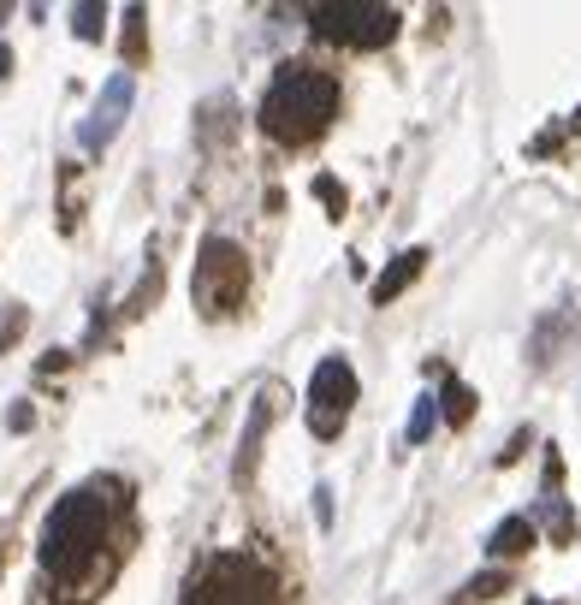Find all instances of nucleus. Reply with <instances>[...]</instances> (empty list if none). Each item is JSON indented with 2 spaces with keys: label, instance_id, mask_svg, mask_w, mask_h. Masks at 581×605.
Instances as JSON below:
<instances>
[{
  "label": "nucleus",
  "instance_id": "obj_18",
  "mask_svg": "<svg viewBox=\"0 0 581 605\" xmlns=\"http://www.w3.org/2000/svg\"><path fill=\"white\" fill-rule=\"evenodd\" d=\"M19 326H24V309H7V315H0V344L19 339Z\"/></svg>",
  "mask_w": 581,
  "mask_h": 605
},
{
  "label": "nucleus",
  "instance_id": "obj_3",
  "mask_svg": "<svg viewBox=\"0 0 581 605\" xmlns=\"http://www.w3.org/2000/svg\"><path fill=\"white\" fill-rule=\"evenodd\" d=\"M273 576L262 564L249 558V552H220L208 558V569L191 582V599L184 605H273Z\"/></svg>",
  "mask_w": 581,
  "mask_h": 605
},
{
  "label": "nucleus",
  "instance_id": "obj_19",
  "mask_svg": "<svg viewBox=\"0 0 581 605\" xmlns=\"http://www.w3.org/2000/svg\"><path fill=\"white\" fill-rule=\"evenodd\" d=\"M528 445H534V434H528V427H522V434H517V440H510L504 452H499V463H517V457L528 452Z\"/></svg>",
  "mask_w": 581,
  "mask_h": 605
},
{
  "label": "nucleus",
  "instance_id": "obj_20",
  "mask_svg": "<svg viewBox=\"0 0 581 605\" xmlns=\"http://www.w3.org/2000/svg\"><path fill=\"white\" fill-rule=\"evenodd\" d=\"M30 422H37V416H30V404H12V416H7V427H12V434H24Z\"/></svg>",
  "mask_w": 581,
  "mask_h": 605
},
{
  "label": "nucleus",
  "instance_id": "obj_2",
  "mask_svg": "<svg viewBox=\"0 0 581 605\" xmlns=\"http://www.w3.org/2000/svg\"><path fill=\"white\" fill-rule=\"evenodd\" d=\"M101 541H108V498L95 487H78L48 511L37 558L54 582H78L83 569H90V558L101 552Z\"/></svg>",
  "mask_w": 581,
  "mask_h": 605
},
{
  "label": "nucleus",
  "instance_id": "obj_8",
  "mask_svg": "<svg viewBox=\"0 0 581 605\" xmlns=\"http://www.w3.org/2000/svg\"><path fill=\"white\" fill-rule=\"evenodd\" d=\"M267 427H273V392H262V397L249 404V427H244V440H237V481L255 475V457H262Z\"/></svg>",
  "mask_w": 581,
  "mask_h": 605
},
{
  "label": "nucleus",
  "instance_id": "obj_12",
  "mask_svg": "<svg viewBox=\"0 0 581 605\" xmlns=\"http://www.w3.org/2000/svg\"><path fill=\"white\" fill-rule=\"evenodd\" d=\"M72 30H78L83 42H101V30H108V7H95V0L72 7Z\"/></svg>",
  "mask_w": 581,
  "mask_h": 605
},
{
  "label": "nucleus",
  "instance_id": "obj_13",
  "mask_svg": "<svg viewBox=\"0 0 581 605\" xmlns=\"http://www.w3.org/2000/svg\"><path fill=\"white\" fill-rule=\"evenodd\" d=\"M434 422H439V404H434V397H421L416 416H409V445H421L427 434H434Z\"/></svg>",
  "mask_w": 581,
  "mask_h": 605
},
{
  "label": "nucleus",
  "instance_id": "obj_14",
  "mask_svg": "<svg viewBox=\"0 0 581 605\" xmlns=\"http://www.w3.org/2000/svg\"><path fill=\"white\" fill-rule=\"evenodd\" d=\"M315 196H320V202H327V209H333V220L345 214V184H338L333 172H320V179H315Z\"/></svg>",
  "mask_w": 581,
  "mask_h": 605
},
{
  "label": "nucleus",
  "instance_id": "obj_1",
  "mask_svg": "<svg viewBox=\"0 0 581 605\" xmlns=\"http://www.w3.org/2000/svg\"><path fill=\"white\" fill-rule=\"evenodd\" d=\"M338 108V78L333 72H320V65L309 60H290L273 72L267 83V95H262V131L273 137V143H315L320 131H327V119Z\"/></svg>",
  "mask_w": 581,
  "mask_h": 605
},
{
  "label": "nucleus",
  "instance_id": "obj_11",
  "mask_svg": "<svg viewBox=\"0 0 581 605\" xmlns=\"http://www.w3.org/2000/svg\"><path fill=\"white\" fill-rule=\"evenodd\" d=\"M434 404H439V416H446L451 427H463V422L475 416V392H469V386H463V380H457V374L446 380V392H439Z\"/></svg>",
  "mask_w": 581,
  "mask_h": 605
},
{
  "label": "nucleus",
  "instance_id": "obj_17",
  "mask_svg": "<svg viewBox=\"0 0 581 605\" xmlns=\"http://www.w3.org/2000/svg\"><path fill=\"white\" fill-rule=\"evenodd\" d=\"M499 587H510V576H504V569H492V576H475V582L463 587V599H492Z\"/></svg>",
  "mask_w": 581,
  "mask_h": 605
},
{
  "label": "nucleus",
  "instance_id": "obj_9",
  "mask_svg": "<svg viewBox=\"0 0 581 605\" xmlns=\"http://www.w3.org/2000/svg\"><path fill=\"white\" fill-rule=\"evenodd\" d=\"M427 262H434L427 250H404L398 262H391V268L380 273V280H374V303H391L398 291H409V285L421 280V268H427Z\"/></svg>",
  "mask_w": 581,
  "mask_h": 605
},
{
  "label": "nucleus",
  "instance_id": "obj_16",
  "mask_svg": "<svg viewBox=\"0 0 581 605\" xmlns=\"http://www.w3.org/2000/svg\"><path fill=\"white\" fill-rule=\"evenodd\" d=\"M125 24H131V30H125V60L136 65V60H143V7H131Z\"/></svg>",
  "mask_w": 581,
  "mask_h": 605
},
{
  "label": "nucleus",
  "instance_id": "obj_7",
  "mask_svg": "<svg viewBox=\"0 0 581 605\" xmlns=\"http://www.w3.org/2000/svg\"><path fill=\"white\" fill-rule=\"evenodd\" d=\"M131 95H136V83H131V72H113L108 78V90H101V101L90 108V119L78 125V143L90 149V154H101L119 137V125H125V113H131Z\"/></svg>",
  "mask_w": 581,
  "mask_h": 605
},
{
  "label": "nucleus",
  "instance_id": "obj_15",
  "mask_svg": "<svg viewBox=\"0 0 581 605\" xmlns=\"http://www.w3.org/2000/svg\"><path fill=\"white\" fill-rule=\"evenodd\" d=\"M546 528H552V541H570V534H575L570 505H558V498H552V505H546Z\"/></svg>",
  "mask_w": 581,
  "mask_h": 605
},
{
  "label": "nucleus",
  "instance_id": "obj_5",
  "mask_svg": "<svg viewBox=\"0 0 581 605\" xmlns=\"http://www.w3.org/2000/svg\"><path fill=\"white\" fill-rule=\"evenodd\" d=\"M249 291V262L232 238H202L196 250V309L202 315H232Z\"/></svg>",
  "mask_w": 581,
  "mask_h": 605
},
{
  "label": "nucleus",
  "instance_id": "obj_10",
  "mask_svg": "<svg viewBox=\"0 0 581 605\" xmlns=\"http://www.w3.org/2000/svg\"><path fill=\"white\" fill-rule=\"evenodd\" d=\"M487 546H492V558H522V552L534 546V523H528V516H504Z\"/></svg>",
  "mask_w": 581,
  "mask_h": 605
},
{
  "label": "nucleus",
  "instance_id": "obj_21",
  "mask_svg": "<svg viewBox=\"0 0 581 605\" xmlns=\"http://www.w3.org/2000/svg\"><path fill=\"white\" fill-rule=\"evenodd\" d=\"M7 72H12V48L0 42V78H7Z\"/></svg>",
  "mask_w": 581,
  "mask_h": 605
},
{
  "label": "nucleus",
  "instance_id": "obj_4",
  "mask_svg": "<svg viewBox=\"0 0 581 605\" xmlns=\"http://www.w3.org/2000/svg\"><path fill=\"white\" fill-rule=\"evenodd\" d=\"M315 37L345 42V48H386L398 37V7H374V0H320L309 7Z\"/></svg>",
  "mask_w": 581,
  "mask_h": 605
},
{
  "label": "nucleus",
  "instance_id": "obj_6",
  "mask_svg": "<svg viewBox=\"0 0 581 605\" xmlns=\"http://www.w3.org/2000/svg\"><path fill=\"white\" fill-rule=\"evenodd\" d=\"M350 404H356V369H350L345 356H327L315 369V380H309V434L315 440H333L338 427H345Z\"/></svg>",
  "mask_w": 581,
  "mask_h": 605
}]
</instances>
